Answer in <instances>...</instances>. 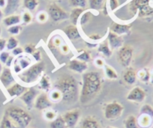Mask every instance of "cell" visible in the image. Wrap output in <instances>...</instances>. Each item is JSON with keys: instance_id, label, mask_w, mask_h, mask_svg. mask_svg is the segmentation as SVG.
<instances>
[{"instance_id": "obj_1", "label": "cell", "mask_w": 153, "mask_h": 128, "mask_svg": "<svg viewBox=\"0 0 153 128\" xmlns=\"http://www.w3.org/2000/svg\"><path fill=\"white\" fill-rule=\"evenodd\" d=\"M53 87L61 94L62 100L66 103H74L79 98L78 82L71 75L63 74L59 76Z\"/></svg>"}, {"instance_id": "obj_2", "label": "cell", "mask_w": 153, "mask_h": 128, "mask_svg": "<svg viewBox=\"0 0 153 128\" xmlns=\"http://www.w3.org/2000/svg\"><path fill=\"white\" fill-rule=\"evenodd\" d=\"M102 82L100 75L96 72H88L83 75V85L79 100L82 104H87L93 100L100 93Z\"/></svg>"}, {"instance_id": "obj_3", "label": "cell", "mask_w": 153, "mask_h": 128, "mask_svg": "<svg viewBox=\"0 0 153 128\" xmlns=\"http://www.w3.org/2000/svg\"><path fill=\"white\" fill-rule=\"evenodd\" d=\"M128 10L131 14L142 20H153V0H131Z\"/></svg>"}, {"instance_id": "obj_4", "label": "cell", "mask_w": 153, "mask_h": 128, "mask_svg": "<svg viewBox=\"0 0 153 128\" xmlns=\"http://www.w3.org/2000/svg\"><path fill=\"white\" fill-rule=\"evenodd\" d=\"M6 115L18 128H26L32 120L31 115L21 107L11 106L8 107L5 112Z\"/></svg>"}, {"instance_id": "obj_5", "label": "cell", "mask_w": 153, "mask_h": 128, "mask_svg": "<svg viewBox=\"0 0 153 128\" xmlns=\"http://www.w3.org/2000/svg\"><path fill=\"white\" fill-rule=\"evenodd\" d=\"M45 70V63L43 61L32 64L29 68L18 75V78L25 84H32L36 82Z\"/></svg>"}, {"instance_id": "obj_6", "label": "cell", "mask_w": 153, "mask_h": 128, "mask_svg": "<svg viewBox=\"0 0 153 128\" xmlns=\"http://www.w3.org/2000/svg\"><path fill=\"white\" fill-rule=\"evenodd\" d=\"M123 111H124V107L121 103L117 101L110 102L104 106V118L107 120L114 121L121 117Z\"/></svg>"}, {"instance_id": "obj_7", "label": "cell", "mask_w": 153, "mask_h": 128, "mask_svg": "<svg viewBox=\"0 0 153 128\" xmlns=\"http://www.w3.org/2000/svg\"><path fill=\"white\" fill-rule=\"evenodd\" d=\"M48 14L54 22H59L69 18L68 13L55 2H51L48 5Z\"/></svg>"}, {"instance_id": "obj_8", "label": "cell", "mask_w": 153, "mask_h": 128, "mask_svg": "<svg viewBox=\"0 0 153 128\" xmlns=\"http://www.w3.org/2000/svg\"><path fill=\"white\" fill-rule=\"evenodd\" d=\"M133 48L128 45H123L119 49L117 59L122 67L128 68L130 66L133 58Z\"/></svg>"}, {"instance_id": "obj_9", "label": "cell", "mask_w": 153, "mask_h": 128, "mask_svg": "<svg viewBox=\"0 0 153 128\" xmlns=\"http://www.w3.org/2000/svg\"><path fill=\"white\" fill-rule=\"evenodd\" d=\"M80 117V112L78 109L70 110L65 113L62 115L67 128H74L78 123Z\"/></svg>"}, {"instance_id": "obj_10", "label": "cell", "mask_w": 153, "mask_h": 128, "mask_svg": "<svg viewBox=\"0 0 153 128\" xmlns=\"http://www.w3.org/2000/svg\"><path fill=\"white\" fill-rule=\"evenodd\" d=\"M38 95V91L35 88H27V90L20 96V99L29 109H32L34 107V103Z\"/></svg>"}, {"instance_id": "obj_11", "label": "cell", "mask_w": 153, "mask_h": 128, "mask_svg": "<svg viewBox=\"0 0 153 128\" xmlns=\"http://www.w3.org/2000/svg\"><path fill=\"white\" fill-rule=\"evenodd\" d=\"M52 106V101L51 100L49 97L47 95V94H45L44 92L37 96L35 103H34V107H35V109H36L37 110H39V111H43V110L48 109Z\"/></svg>"}, {"instance_id": "obj_12", "label": "cell", "mask_w": 153, "mask_h": 128, "mask_svg": "<svg viewBox=\"0 0 153 128\" xmlns=\"http://www.w3.org/2000/svg\"><path fill=\"white\" fill-rule=\"evenodd\" d=\"M146 97V94L143 88H141L140 87H134L129 91L126 99L130 102L140 103L143 102Z\"/></svg>"}, {"instance_id": "obj_13", "label": "cell", "mask_w": 153, "mask_h": 128, "mask_svg": "<svg viewBox=\"0 0 153 128\" xmlns=\"http://www.w3.org/2000/svg\"><path fill=\"white\" fill-rule=\"evenodd\" d=\"M132 23H120L112 22L110 26V30L118 36L129 34L131 30Z\"/></svg>"}, {"instance_id": "obj_14", "label": "cell", "mask_w": 153, "mask_h": 128, "mask_svg": "<svg viewBox=\"0 0 153 128\" xmlns=\"http://www.w3.org/2000/svg\"><path fill=\"white\" fill-rule=\"evenodd\" d=\"M0 82L6 88L15 83V79L13 76L12 72L8 67H5L2 70V73L0 75Z\"/></svg>"}, {"instance_id": "obj_15", "label": "cell", "mask_w": 153, "mask_h": 128, "mask_svg": "<svg viewBox=\"0 0 153 128\" xmlns=\"http://www.w3.org/2000/svg\"><path fill=\"white\" fill-rule=\"evenodd\" d=\"M107 42L111 50L120 49L123 45V39L121 36L115 34L111 31H109L107 36Z\"/></svg>"}, {"instance_id": "obj_16", "label": "cell", "mask_w": 153, "mask_h": 128, "mask_svg": "<svg viewBox=\"0 0 153 128\" xmlns=\"http://www.w3.org/2000/svg\"><path fill=\"white\" fill-rule=\"evenodd\" d=\"M68 67L72 72L83 73L88 69V65L87 63H85V62L80 61V60H76V59H74L69 62Z\"/></svg>"}, {"instance_id": "obj_17", "label": "cell", "mask_w": 153, "mask_h": 128, "mask_svg": "<svg viewBox=\"0 0 153 128\" xmlns=\"http://www.w3.org/2000/svg\"><path fill=\"white\" fill-rule=\"evenodd\" d=\"M6 89L7 93L11 97H20V96L27 90V88L15 82Z\"/></svg>"}, {"instance_id": "obj_18", "label": "cell", "mask_w": 153, "mask_h": 128, "mask_svg": "<svg viewBox=\"0 0 153 128\" xmlns=\"http://www.w3.org/2000/svg\"><path fill=\"white\" fill-rule=\"evenodd\" d=\"M63 32L68 37V39L71 41L76 40V39L81 38L80 31H79L77 26H75V25H68L65 28H64Z\"/></svg>"}, {"instance_id": "obj_19", "label": "cell", "mask_w": 153, "mask_h": 128, "mask_svg": "<svg viewBox=\"0 0 153 128\" xmlns=\"http://www.w3.org/2000/svg\"><path fill=\"white\" fill-rule=\"evenodd\" d=\"M137 76L136 71L132 67H128L123 74L124 82L128 85H132L137 82Z\"/></svg>"}, {"instance_id": "obj_20", "label": "cell", "mask_w": 153, "mask_h": 128, "mask_svg": "<svg viewBox=\"0 0 153 128\" xmlns=\"http://www.w3.org/2000/svg\"><path fill=\"white\" fill-rule=\"evenodd\" d=\"M80 128H101L99 122L92 116L84 118L80 124Z\"/></svg>"}, {"instance_id": "obj_21", "label": "cell", "mask_w": 153, "mask_h": 128, "mask_svg": "<svg viewBox=\"0 0 153 128\" xmlns=\"http://www.w3.org/2000/svg\"><path fill=\"white\" fill-rule=\"evenodd\" d=\"M137 120L140 128H149L152 124L153 119L146 115H140L139 118H137Z\"/></svg>"}, {"instance_id": "obj_22", "label": "cell", "mask_w": 153, "mask_h": 128, "mask_svg": "<svg viewBox=\"0 0 153 128\" xmlns=\"http://www.w3.org/2000/svg\"><path fill=\"white\" fill-rule=\"evenodd\" d=\"M20 21H21V17L17 14H11V15L7 16L2 20L4 24L8 27L14 26V25H18Z\"/></svg>"}, {"instance_id": "obj_23", "label": "cell", "mask_w": 153, "mask_h": 128, "mask_svg": "<svg viewBox=\"0 0 153 128\" xmlns=\"http://www.w3.org/2000/svg\"><path fill=\"white\" fill-rule=\"evenodd\" d=\"M83 11H84V10L80 8H74L72 9V11H71V14H69V18H70L72 24L76 26V24L78 23L79 20H80V16L82 15Z\"/></svg>"}, {"instance_id": "obj_24", "label": "cell", "mask_w": 153, "mask_h": 128, "mask_svg": "<svg viewBox=\"0 0 153 128\" xmlns=\"http://www.w3.org/2000/svg\"><path fill=\"white\" fill-rule=\"evenodd\" d=\"M38 88L45 92H48L51 88V83L49 76L47 75L42 76L40 82L38 83Z\"/></svg>"}, {"instance_id": "obj_25", "label": "cell", "mask_w": 153, "mask_h": 128, "mask_svg": "<svg viewBox=\"0 0 153 128\" xmlns=\"http://www.w3.org/2000/svg\"><path fill=\"white\" fill-rule=\"evenodd\" d=\"M98 51L107 57H110L112 55V50L109 45L107 40L104 41L100 44L98 48Z\"/></svg>"}, {"instance_id": "obj_26", "label": "cell", "mask_w": 153, "mask_h": 128, "mask_svg": "<svg viewBox=\"0 0 153 128\" xmlns=\"http://www.w3.org/2000/svg\"><path fill=\"white\" fill-rule=\"evenodd\" d=\"M15 61L18 63V65L21 68L22 71H24L25 70L29 68L32 65V60L29 57H26V56H21V57H18Z\"/></svg>"}, {"instance_id": "obj_27", "label": "cell", "mask_w": 153, "mask_h": 128, "mask_svg": "<svg viewBox=\"0 0 153 128\" xmlns=\"http://www.w3.org/2000/svg\"><path fill=\"white\" fill-rule=\"evenodd\" d=\"M125 128H140L137 124V118L133 115H128L124 121Z\"/></svg>"}, {"instance_id": "obj_28", "label": "cell", "mask_w": 153, "mask_h": 128, "mask_svg": "<svg viewBox=\"0 0 153 128\" xmlns=\"http://www.w3.org/2000/svg\"><path fill=\"white\" fill-rule=\"evenodd\" d=\"M50 128H67L62 115L57 116L54 120L50 122Z\"/></svg>"}, {"instance_id": "obj_29", "label": "cell", "mask_w": 153, "mask_h": 128, "mask_svg": "<svg viewBox=\"0 0 153 128\" xmlns=\"http://www.w3.org/2000/svg\"><path fill=\"white\" fill-rule=\"evenodd\" d=\"M106 3V0H89V8L95 11H98L104 8Z\"/></svg>"}, {"instance_id": "obj_30", "label": "cell", "mask_w": 153, "mask_h": 128, "mask_svg": "<svg viewBox=\"0 0 153 128\" xmlns=\"http://www.w3.org/2000/svg\"><path fill=\"white\" fill-rule=\"evenodd\" d=\"M0 128H18L15 125V124L6 115L4 114L2 117L1 123H0Z\"/></svg>"}, {"instance_id": "obj_31", "label": "cell", "mask_w": 153, "mask_h": 128, "mask_svg": "<svg viewBox=\"0 0 153 128\" xmlns=\"http://www.w3.org/2000/svg\"><path fill=\"white\" fill-rule=\"evenodd\" d=\"M137 77L142 81L143 82H145L147 83L150 81V77H151V73L149 72V70L147 69H143L140 71L138 72V73H137Z\"/></svg>"}, {"instance_id": "obj_32", "label": "cell", "mask_w": 153, "mask_h": 128, "mask_svg": "<svg viewBox=\"0 0 153 128\" xmlns=\"http://www.w3.org/2000/svg\"><path fill=\"white\" fill-rule=\"evenodd\" d=\"M104 70H105V74L107 77L109 79H118V74H117V71L113 68V67H110L107 64L104 65Z\"/></svg>"}, {"instance_id": "obj_33", "label": "cell", "mask_w": 153, "mask_h": 128, "mask_svg": "<svg viewBox=\"0 0 153 128\" xmlns=\"http://www.w3.org/2000/svg\"><path fill=\"white\" fill-rule=\"evenodd\" d=\"M92 14L90 11H83V13L82 14V15L80 16V25L81 26H85V25L88 24V23L89 22V20H91L92 18Z\"/></svg>"}, {"instance_id": "obj_34", "label": "cell", "mask_w": 153, "mask_h": 128, "mask_svg": "<svg viewBox=\"0 0 153 128\" xmlns=\"http://www.w3.org/2000/svg\"><path fill=\"white\" fill-rule=\"evenodd\" d=\"M140 115H146L153 119V107L149 104H144L140 109Z\"/></svg>"}, {"instance_id": "obj_35", "label": "cell", "mask_w": 153, "mask_h": 128, "mask_svg": "<svg viewBox=\"0 0 153 128\" xmlns=\"http://www.w3.org/2000/svg\"><path fill=\"white\" fill-rule=\"evenodd\" d=\"M23 6L29 11H34L38 5V0H23Z\"/></svg>"}, {"instance_id": "obj_36", "label": "cell", "mask_w": 153, "mask_h": 128, "mask_svg": "<svg viewBox=\"0 0 153 128\" xmlns=\"http://www.w3.org/2000/svg\"><path fill=\"white\" fill-rule=\"evenodd\" d=\"M69 4L73 8H85L87 5V0H68Z\"/></svg>"}, {"instance_id": "obj_37", "label": "cell", "mask_w": 153, "mask_h": 128, "mask_svg": "<svg viewBox=\"0 0 153 128\" xmlns=\"http://www.w3.org/2000/svg\"><path fill=\"white\" fill-rule=\"evenodd\" d=\"M19 42L15 37L14 36H11L9 39L7 40L6 43V48L8 51H12L14 48H16L17 47H18Z\"/></svg>"}, {"instance_id": "obj_38", "label": "cell", "mask_w": 153, "mask_h": 128, "mask_svg": "<svg viewBox=\"0 0 153 128\" xmlns=\"http://www.w3.org/2000/svg\"><path fill=\"white\" fill-rule=\"evenodd\" d=\"M76 59L80 60V61L87 63V62H89L91 60V55L88 51H85V50H82L79 53V55L76 56Z\"/></svg>"}, {"instance_id": "obj_39", "label": "cell", "mask_w": 153, "mask_h": 128, "mask_svg": "<svg viewBox=\"0 0 153 128\" xmlns=\"http://www.w3.org/2000/svg\"><path fill=\"white\" fill-rule=\"evenodd\" d=\"M44 117H45V118L46 120L52 121L53 120H54L57 117V115L55 111H53V110H49V109H48L44 113Z\"/></svg>"}, {"instance_id": "obj_40", "label": "cell", "mask_w": 153, "mask_h": 128, "mask_svg": "<svg viewBox=\"0 0 153 128\" xmlns=\"http://www.w3.org/2000/svg\"><path fill=\"white\" fill-rule=\"evenodd\" d=\"M109 8L111 11H115L121 5L120 0H108Z\"/></svg>"}, {"instance_id": "obj_41", "label": "cell", "mask_w": 153, "mask_h": 128, "mask_svg": "<svg viewBox=\"0 0 153 128\" xmlns=\"http://www.w3.org/2000/svg\"><path fill=\"white\" fill-rule=\"evenodd\" d=\"M22 30V26L20 25H14V26H10L8 29V32L11 35H18Z\"/></svg>"}, {"instance_id": "obj_42", "label": "cell", "mask_w": 153, "mask_h": 128, "mask_svg": "<svg viewBox=\"0 0 153 128\" xmlns=\"http://www.w3.org/2000/svg\"><path fill=\"white\" fill-rule=\"evenodd\" d=\"M35 51H36V47L32 43L26 44L23 48V52L27 54H32Z\"/></svg>"}, {"instance_id": "obj_43", "label": "cell", "mask_w": 153, "mask_h": 128, "mask_svg": "<svg viewBox=\"0 0 153 128\" xmlns=\"http://www.w3.org/2000/svg\"><path fill=\"white\" fill-rule=\"evenodd\" d=\"M50 99H51V100L52 102H58V101L62 100V96L58 91L54 90V91H53L51 92V98Z\"/></svg>"}, {"instance_id": "obj_44", "label": "cell", "mask_w": 153, "mask_h": 128, "mask_svg": "<svg viewBox=\"0 0 153 128\" xmlns=\"http://www.w3.org/2000/svg\"><path fill=\"white\" fill-rule=\"evenodd\" d=\"M22 18H23V23H24L25 24H28V23H30L31 22H32V16L29 11H26V12H25L24 14H23Z\"/></svg>"}, {"instance_id": "obj_45", "label": "cell", "mask_w": 153, "mask_h": 128, "mask_svg": "<svg viewBox=\"0 0 153 128\" xmlns=\"http://www.w3.org/2000/svg\"><path fill=\"white\" fill-rule=\"evenodd\" d=\"M10 57V54L8 51H2L0 53V62L5 64L6 61L8 60V57Z\"/></svg>"}, {"instance_id": "obj_46", "label": "cell", "mask_w": 153, "mask_h": 128, "mask_svg": "<svg viewBox=\"0 0 153 128\" xmlns=\"http://www.w3.org/2000/svg\"><path fill=\"white\" fill-rule=\"evenodd\" d=\"M32 55L37 63H38V62L42 61V52H41V51H39V50H36V51L32 54Z\"/></svg>"}, {"instance_id": "obj_47", "label": "cell", "mask_w": 153, "mask_h": 128, "mask_svg": "<svg viewBox=\"0 0 153 128\" xmlns=\"http://www.w3.org/2000/svg\"><path fill=\"white\" fill-rule=\"evenodd\" d=\"M38 21L41 23H45L46 20H48V14L45 12H41L38 15Z\"/></svg>"}, {"instance_id": "obj_48", "label": "cell", "mask_w": 153, "mask_h": 128, "mask_svg": "<svg viewBox=\"0 0 153 128\" xmlns=\"http://www.w3.org/2000/svg\"><path fill=\"white\" fill-rule=\"evenodd\" d=\"M23 53V48H20V47H17L16 48H14V50H12V54L14 56H20Z\"/></svg>"}, {"instance_id": "obj_49", "label": "cell", "mask_w": 153, "mask_h": 128, "mask_svg": "<svg viewBox=\"0 0 153 128\" xmlns=\"http://www.w3.org/2000/svg\"><path fill=\"white\" fill-rule=\"evenodd\" d=\"M6 43H7V40L5 39H2V38H0V51L2 52V51H4L5 48H6Z\"/></svg>"}, {"instance_id": "obj_50", "label": "cell", "mask_w": 153, "mask_h": 128, "mask_svg": "<svg viewBox=\"0 0 153 128\" xmlns=\"http://www.w3.org/2000/svg\"><path fill=\"white\" fill-rule=\"evenodd\" d=\"M14 73L17 75L20 74V72L22 71L21 68H20V66L18 65V63H17L16 61L14 62Z\"/></svg>"}, {"instance_id": "obj_51", "label": "cell", "mask_w": 153, "mask_h": 128, "mask_svg": "<svg viewBox=\"0 0 153 128\" xmlns=\"http://www.w3.org/2000/svg\"><path fill=\"white\" fill-rule=\"evenodd\" d=\"M89 39L92 41H98L101 39V36L98 34H92L89 36Z\"/></svg>"}, {"instance_id": "obj_52", "label": "cell", "mask_w": 153, "mask_h": 128, "mask_svg": "<svg viewBox=\"0 0 153 128\" xmlns=\"http://www.w3.org/2000/svg\"><path fill=\"white\" fill-rule=\"evenodd\" d=\"M13 61H14V57L10 55V57H8V60H7L6 63H5V66H6V67H8V68H9V67L11 66V64H12Z\"/></svg>"}, {"instance_id": "obj_53", "label": "cell", "mask_w": 153, "mask_h": 128, "mask_svg": "<svg viewBox=\"0 0 153 128\" xmlns=\"http://www.w3.org/2000/svg\"><path fill=\"white\" fill-rule=\"evenodd\" d=\"M95 63V64H96V65L99 67L104 66V61L102 60V59H100V58L96 59Z\"/></svg>"}, {"instance_id": "obj_54", "label": "cell", "mask_w": 153, "mask_h": 128, "mask_svg": "<svg viewBox=\"0 0 153 128\" xmlns=\"http://www.w3.org/2000/svg\"><path fill=\"white\" fill-rule=\"evenodd\" d=\"M6 6V0H0V8H5Z\"/></svg>"}, {"instance_id": "obj_55", "label": "cell", "mask_w": 153, "mask_h": 128, "mask_svg": "<svg viewBox=\"0 0 153 128\" xmlns=\"http://www.w3.org/2000/svg\"><path fill=\"white\" fill-rule=\"evenodd\" d=\"M2 18H3V12L2 11V10L0 9V21L2 20Z\"/></svg>"}, {"instance_id": "obj_56", "label": "cell", "mask_w": 153, "mask_h": 128, "mask_svg": "<svg viewBox=\"0 0 153 128\" xmlns=\"http://www.w3.org/2000/svg\"><path fill=\"white\" fill-rule=\"evenodd\" d=\"M150 81H151L152 83L153 84V70L151 73V77H150Z\"/></svg>"}, {"instance_id": "obj_57", "label": "cell", "mask_w": 153, "mask_h": 128, "mask_svg": "<svg viewBox=\"0 0 153 128\" xmlns=\"http://www.w3.org/2000/svg\"><path fill=\"white\" fill-rule=\"evenodd\" d=\"M2 70H3V68H2V63H1V62H0V75H1V73H2Z\"/></svg>"}, {"instance_id": "obj_58", "label": "cell", "mask_w": 153, "mask_h": 128, "mask_svg": "<svg viewBox=\"0 0 153 128\" xmlns=\"http://www.w3.org/2000/svg\"><path fill=\"white\" fill-rule=\"evenodd\" d=\"M107 128H117V127H107Z\"/></svg>"}, {"instance_id": "obj_59", "label": "cell", "mask_w": 153, "mask_h": 128, "mask_svg": "<svg viewBox=\"0 0 153 128\" xmlns=\"http://www.w3.org/2000/svg\"><path fill=\"white\" fill-rule=\"evenodd\" d=\"M1 33H2V29H1V27H0V35H1Z\"/></svg>"}]
</instances>
